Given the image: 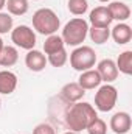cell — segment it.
I'll use <instances>...</instances> for the list:
<instances>
[{"label":"cell","mask_w":132,"mask_h":134,"mask_svg":"<svg viewBox=\"0 0 132 134\" xmlns=\"http://www.w3.org/2000/svg\"><path fill=\"white\" fill-rule=\"evenodd\" d=\"M107 9H109V13H110L113 20L126 22L131 17V8L124 2H110L107 5Z\"/></svg>","instance_id":"obj_14"},{"label":"cell","mask_w":132,"mask_h":134,"mask_svg":"<svg viewBox=\"0 0 132 134\" xmlns=\"http://www.w3.org/2000/svg\"><path fill=\"white\" fill-rule=\"evenodd\" d=\"M89 36H90V39L95 42V44H106L107 41H109V37H110V30L107 28V27H90L89 28Z\"/></svg>","instance_id":"obj_19"},{"label":"cell","mask_w":132,"mask_h":134,"mask_svg":"<svg viewBox=\"0 0 132 134\" xmlns=\"http://www.w3.org/2000/svg\"><path fill=\"white\" fill-rule=\"evenodd\" d=\"M98 2H101V3H107V2H110V0H98Z\"/></svg>","instance_id":"obj_28"},{"label":"cell","mask_w":132,"mask_h":134,"mask_svg":"<svg viewBox=\"0 0 132 134\" xmlns=\"http://www.w3.org/2000/svg\"><path fill=\"white\" fill-rule=\"evenodd\" d=\"M86 131L89 134H107V125H106V122H104L103 119L97 117V119L87 126Z\"/></svg>","instance_id":"obj_23"},{"label":"cell","mask_w":132,"mask_h":134,"mask_svg":"<svg viewBox=\"0 0 132 134\" xmlns=\"http://www.w3.org/2000/svg\"><path fill=\"white\" fill-rule=\"evenodd\" d=\"M67 6H68V11L75 16H82L89 9L87 0H68Z\"/></svg>","instance_id":"obj_21"},{"label":"cell","mask_w":132,"mask_h":134,"mask_svg":"<svg viewBox=\"0 0 132 134\" xmlns=\"http://www.w3.org/2000/svg\"><path fill=\"white\" fill-rule=\"evenodd\" d=\"M86 95V91L78 84V83H67L61 89V97L67 103H76Z\"/></svg>","instance_id":"obj_13"},{"label":"cell","mask_w":132,"mask_h":134,"mask_svg":"<svg viewBox=\"0 0 132 134\" xmlns=\"http://www.w3.org/2000/svg\"><path fill=\"white\" fill-rule=\"evenodd\" d=\"M17 87V75L11 70H0V94L9 95Z\"/></svg>","instance_id":"obj_12"},{"label":"cell","mask_w":132,"mask_h":134,"mask_svg":"<svg viewBox=\"0 0 132 134\" xmlns=\"http://www.w3.org/2000/svg\"><path fill=\"white\" fill-rule=\"evenodd\" d=\"M67 59H68V55H67L65 48H61V50H58L56 53L48 55L47 63H50L53 67H62L67 63Z\"/></svg>","instance_id":"obj_22"},{"label":"cell","mask_w":132,"mask_h":134,"mask_svg":"<svg viewBox=\"0 0 132 134\" xmlns=\"http://www.w3.org/2000/svg\"><path fill=\"white\" fill-rule=\"evenodd\" d=\"M13 30V17L8 13L0 11V34H6Z\"/></svg>","instance_id":"obj_24"},{"label":"cell","mask_w":132,"mask_h":134,"mask_svg":"<svg viewBox=\"0 0 132 134\" xmlns=\"http://www.w3.org/2000/svg\"><path fill=\"white\" fill-rule=\"evenodd\" d=\"M112 16L107 9V6H97L95 9L90 11L89 16V22L92 24V27H110L112 24Z\"/></svg>","instance_id":"obj_9"},{"label":"cell","mask_w":132,"mask_h":134,"mask_svg":"<svg viewBox=\"0 0 132 134\" xmlns=\"http://www.w3.org/2000/svg\"><path fill=\"white\" fill-rule=\"evenodd\" d=\"M0 108H2V101H0Z\"/></svg>","instance_id":"obj_30"},{"label":"cell","mask_w":132,"mask_h":134,"mask_svg":"<svg viewBox=\"0 0 132 134\" xmlns=\"http://www.w3.org/2000/svg\"><path fill=\"white\" fill-rule=\"evenodd\" d=\"M98 117L95 108L90 103H71V106L67 109L65 114V125L68 126L70 131L79 133L87 130V126Z\"/></svg>","instance_id":"obj_1"},{"label":"cell","mask_w":132,"mask_h":134,"mask_svg":"<svg viewBox=\"0 0 132 134\" xmlns=\"http://www.w3.org/2000/svg\"><path fill=\"white\" fill-rule=\"evenodd\" d=\"M110 36H112V39H113L118 45H124V44L131 42V39H132V28L128 25V24L120 22V24H117V25L112 28Z\"/></svg>","instance_id":"obj_15"},{"label":"cell","mask_w":132,"mask_h":134,"mask_svg":"<svg viewBox=\"0 0 132 134\" xmlns=\"http://www.w3.org/2000/svg\"><path fill=\"white\" fill-rule=\"evenodd\" d=\"M95 63H97V53L89 45H78L70 53V66L78 72H84L95 67Z\"/></svg>","instance_id":"obj_4"},{"label":"cell","mask_w":132,"mask_h":134,"mask_svg":"<svg viewBox=\"0 0 132 134\" xmlns=\"http://www.w3.org/2000/svg\"><path fill=\"white\" fill-rule=\"evenodd\" d=\"M64 45L65 44L59 34H50L44 42V52H45V55H51V53H56L58 50L64 48Z\"/></svg>","instance_id":"obj_18"},{"label":"cell","mask_w":132,"mask_h":134,"mask_svg":"<svg viewBox=\"0 0 132 134\" xmlns=\"http://www.w3.org/2000/svg\"><path fill=\"white\" fill-rule=\"evenodd\" d=\"M3 45H5V44H3V41L0 39V52H2V47H3Z\"/></svg>","instance_id":"obj_27"},{"label":"cell","mask_w":132,"mask_h":134,"mask_svg":"<svg viewBox=\"0 0 132 134\" xmlns=\"http://www.w3.org/2000/svg\"><path fill=\"white\" fill-rule=\"evenodd\" d=\"M115 64H117L118 72H121L124 75H131L132 73V50H126V52L120 53V56H118Z\"/></svg>","instance_id":"obj_20"},{"label":"cell","mask_w":132,"mask_h":134,"mask_svg":"<svg viewBox=\"0 0 132 134\" xmlns=\"http://www.w3.org/2000/svg\"><path fill=\"white\" fill-rule=\"evenodd\" d=\"M87 33H89V22L84 20L82 17H75L64 25L61 37H62L64 44L71 45V47H78L86 41Z\"/></svg>","instance_id":"obj_2"},{"label":"cell","mask_w":132,"mask_h":134,"mask_svg":"<svg viewBox=\"0 0 132 134\" xmlns=\"http://www.w3.org/2000/svg\"><path fill=\"white\" fill-rule=\"evenodd\" d=\"M64 134H76V133H73V131H67V133H64Z\"/></svg>","instance_id":"obj_29"},{"label":"cell","mask_w":132,"mask_h":134,"mask_svg":"<svg viewBox=\"0 0 132 134\" xmlns=\"http://www.w3.org/2000/svg\"><path fill=\"white\" fill-rule=\"evenodd\" d=\"M5 6L8 9V14L11 16H23L30 8L28 0H6Z\"/></svg>","instance_id":"obj_17"},{"label":"cell","mask_w":132,"mask_h":134,"mask_svg":"<svg viewBox=\"0 0 132 134\" xmlns=\"http://www.w3.org/2000/svg\"><path fill=\"white\" fill-rule=\"evenodd\" d=\"M5 5H6V0H0V11L5 8Z\"/></svg>","instance_id":"obj_26"},{"label":"cell","mask_w":132,"mask_h":134,"mask_svg":"<svg viewBox=\"0 0 132 134\" xmlns=\"http://www.w3.org/2000/svg\"><path fill=\"white\" fill-rule=\"evenodd\" d=\"M33 134H56V131L50 123H39L33 130Z\"/></svg>","instance_id":"obj_25"},{"label":"cell","mask_w":132,"mask_h":134,"mask_svg":"<svg viewBox=\"0 0 132 134\" xmlns=\"http://www.w3.org/2000/svg\"><path fill=\"white\" fill-rule=\"evenodd\" d=\"M131 126H132V120L129 112L121 111V112L113 114L112 119H110V130L115 134H128L131 131Z\"/></svg>","instance_id":"obj_7"},{"label":"cell","mask_w":132,"mask_h":134,"mask_svg":"<svg viewBox=\"0 0 132 134\" xmlns=\"http://www.w3.org/2000/svg\"><path fill=\"white\" fill-rule=\"evenodd\" d=\"M97 72L101 76V81L104 83H113L117 78H118V69H117V64L113 59H103L98 63V67H97Z\"/></svg>","instance_id":"obj_8"},{"label":"cell","mask_w":132,"mask_h":134,"mask_svg":"<svg viewBox=\"0 0 132 134\" xmlns=\"http://www.w3.org/2000/svg\"><path fill=\"white\" fill-rule=\"evenodd\" d=\"M11 41L23 50H33L36 47V33L28 25H19L11 30Z\"/></svg>","instance_id":"obj_6"},{"label":"cell","mask_w":132,"mask_h":134,"mask_svg":"<svg viewBox=\"0 0 132 134\" xmlns=\"http://www.w3.org/2000/svg\"><path fill=\"white\" fill-rule=\"evenodd\" d=\"M101 76L97 72V69H89V70H84L81 72L79 78H78V84L84 89V91H92L95 87H99L101 84Z\"/></svg>","instance_id":"obj_10"},{"label":"cell","mask_w":132,"mask_h":134,"mask_svg":"<svg viewBox=\"0 0 132 134\" xmlns=\"http://www.w3.org/2000/svg\"><path fill=\"white\" fill-rule=\"evenodd\" d=\"M117 98H118L117 87L106 83L104 86H99L95 94V108L101 112H109L115 108Z\"/></svg>","instance_id":"obj_5"},{"label":"cell","mask_w":132,"mask_h":134,"mask_svg":"<svg viewBox=\"0 0 132 134\" xmlns=\"http://www.w3.org/2000/svg\"><path fill=\"white\" fill-rule=\"evenodd\" d=\"M19 59V52L13 45H3L0 52V66L3 67H11L14 66Z\"/></svg>","instance_id":"obj_16"},{"label":"cell","mask_w":132,"mask_h":134,"mask_svg":"<svg viewBox=\"0 0 132 134\" xmlns=\"http://www.w3.org/2000/svg\"><path fill=\"white\" fill-rule=\"evenodd\" d=\"M25 64L31 72H42L47 67V58L42 52L39 50H28L25 56Z\"/></svg>","instance_id":"obj_11"},{"label":"cell","mask_w":132,"mask_h":134,"mask_svg":"<svg viewBox=\"0 0 132 134\" xmlns=\"http://www.w3.org/2000/svg\"><path fill=\"white\" fill-rule=\"evenodd\" d=\"M61 27L58 14L50 8H40L33 14V28L39 34L50 36L55 34Z\"/></svg>","instance_id":"obj_3"}]
</instances>
